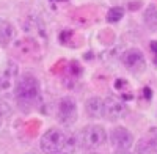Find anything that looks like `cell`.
<instances>
[{
  "label": "cell",
  "mask_w": 157,
  "mask_h": 154,
  "mask_svg": "<svg viewBox=\"0 0 157 154\" xmlns=\"http://www.w3.org/2000/svg\"><path fill=\"white\" fill-rule=\"evenodd\" d=\"M39 94H41V88H39V82L35 75L24 74L17 79L16 88H14V96L19 102V106L32 107L33 104L38 102Z\"/></svg>",
  "instance_id": "cell-1"
},
{
  "label": "cell",
  "mask_w": 157,
  "mask_h": 154,
  "mask_svg": "<svg viewBox=\"0 0 157 154\" xmlns=\"http://www.w3.org/2000/svg\"><path fill=\"white\" fill-rule=\"evenodd\" d=\"M69 138L61 129L54 127V129H49L43 137H41V149L46 154H57L60 151H63L68 146Z\"/></svg>",
  "instance_id": "cell-2"
},
{
  "label": "cell",
  "mask_w": 157,
  "mask_h": 154,
  "mask_svg": "<svg viewBox=\"0 0 157 154\" xmlns=\"http://www.w3.org/2000/svg\"><path fill=\"white\" fill-rule=\"evenodd\" d=\"M78 142L86 149H98L107 142V132L101 126H86L78 134Z\"/></svg>",
  "instance_id": "cell-3"
},
{
  "label": "cell",
  "mask_w": 157,
  "mask_h": 154,
  "mask_svg": "<svg viewBox=\"0 0 157 154\" xmlns=\"http://www.w3.org/2000/svg\"><path fill=\"white\" fill-rule=\"evenodd\" d=\"M57 118L61 124L64 126H71L77 120V104L75 101L69 96H64L58 102V109H57Z\"/></svg>",
  "instance_id": "cell-4"
},
{
  "label": "cell",
  "mask_w": 157,
  "mask_h": 154,
  "mask_svg": "<svg viewBox=\"0 0 157 154\" xmlns=\"http://www.w3.org/2000/svg\"><path fill=\"white\" fill-rule=\"evenodd\" d=\"M127 115V106L123 99H118L115 96H109L104 99V118L109 121H118Z\"/></svg>",
  "instance_id": "cell-5"
},
{
  "label": "cell",
  "mask_w": 157,
  "mask_h": 154,
  "mask_svg": "<svg viewBox=\"0 0 157 154\" xmlns=\"http://www.w3.org/2000/svg\"><path fill=\"white\" fill-rule=\"evenodd\" d=\"M121 61H123L124 68L130 72H134V74H140L146 68L145 55H143L138 49H127L121 55Z\"/></svg>",
  "instance_id": "cell-6"
},
{
  "label": "cell",
  "mask_w": 157,
  "mask_h": 154,
  "mask_svg": "<svg viewBox=\"0 0 157 154\" xmlns=\"http://www.w3.org/2000/svg\"><path fill=\"white\" fill-rule=\"evenodd\" d=\"M110 142L118 151H127L134 143V137L126 127H115L110 134Z\"/></svg>",
  "instance_id": "cell-7"
},
{
  "label": "cell",
  "mask_w": 157,
  "mask_h": 154,
  "mask_svg": "<svg viewBox=\"0 0 157 154\" xmlns=\"http://www.w3.org/2000/svg\"><path fill=\"white\" fill-rule=\"evenodd\" d=\"M14 50H16V54L22 58H33L35 55L39 54V46L33 38H25V40H22V41H17Z\"/></svg>",
  "instance_id": "cell-8"
},
{
  "label": "cell",
  "mask_w": 157,
  "mask_h": 154,
  "mask_svg": "<svg viewBox=\"0 0 157 154\" xmlns=\"http://www.w3.org/2000/svg\"><path fill=\"white\" fill-rule=\"evenodd\" d=\"M16 75H17V66L14 63H8L6 68L0 72V91H3V90H8L14 85L16 82Z\"/></svg>",
  "instance_id": "cell-9"
},
{
  "label": "cell",
  "mask_w": 157,
  "mask_h": 154,
  "mask_svg": "<svg viewBox=\"0 0 157 154\" xmlns=\"http://www.w3.org/2000/svg\"><path fill=\"white\" fill-rule=\"evenodd\" d=\"M85 109L90 118H104V99L98 96L90 98L85 104Z\"/></svg>",
  "instance_id": "cell-10"
},
{
  "label": "cell",
  "mask_w": 157,
  "mask_h": 154,
  "mask_svg": "<svg viewBox=\"0 0 157 154\" xmlns=\"http://www.w3.org/2000/svg\"><path fill=\"white\" fill-rule=\"evenodd\" d=\"M14 38V27L5 19H0V46H8Z\"/></svg>",
  "instance_id": "cell-11"
},
{
  "label": "cell",
  "mask_w": 157,
  "mask_h": 154,
  "mask_svg": "<svg viewBox=\"0 0 157 154\" xmlns=\"http://www.w3.org/2000/svg\"><path fill=\"white\" fill-rule=\"evenodd\" d=\"M145 22H146V25H148L151 30H155V29H157V8H155V6L146 8Z\"/></svg>",
  "instance_id": "cell-12"
},
{
  "label": "cell",
  "mask_w": 157,
  "mask_h": 154,
  "mask_svg": "<svg viewBox=\"0 0 157 154\" xmlns=\"http://www.w3.org/2000/svg\"><path fill=\"white\" fill-rule=\"evenodd\" d=\"M123 16H124V10L120 8V6H113V8H110L109 13H107V22L115 24V22H118V21H121Z\"/></svg>",
  "instance_id": "cell-13"
},
{
  "label": "cell",
  "mask_w": 157,
  "mask_h": 154,
  "mask_svg": "<svg viewBox=\"0 0 157 154\" xmlns=\"http://www.w3.org/2000/svg\"><path fill=\"white\" fill-rule=\"evenodd\" d=\"M137 154H154V151H152L151 145L148 143L146 137L140 138V142L137 143Z\"/></svg>",
  "instance_id": "cell-14"
},
{
  "label": "cell",
  "mask_w": 157,
  "mask_h": 154,
  "mask_svg": "<svg viewBox=\"0 0 157 154\" xmlns=\"http://www.w3.org/2000/svg\"><path fill=\"white\" fill-rule=\"evenodd\" d=\"M145 137H146V140H148V143L151 145L154 154H157V127H152V129H149Z\"/></svg>",
  "instance_id": "cell-15"
},
{
  "label": "cell",
  "mask_w": 157,
  "mask_h": 154,
  "mask_svg": "<svg viewBox=\"0 0 157 154\" xmlns=\"http://www.w3.org/2000/svg\"><path fill=\"white\" fill-rule=\"evenodd\" d=\"M115 88H116L118 91L121 93V96L124 98V93H126V91L129 93V88H130V87H129V83H127L126 80H123V79H118V80L115 82ZM129 94H130V93H129Z\"/></svg>",
  "instance_id": "cell-16"
},
{
  "label": "cell",
  "mask_w": 157,
  "mask_h": 154,
  "mask_svg": "<svg viewBox=\"0 0 157 154\" xmlns=\"http://www.w3.org/2000/svg\"><path fill=\"white\" fill-rule=\"evenodd\" d=\"M151 52L154 55V61H155V65H157V41H152L151 43Z\"/></svg>",
  "instance_id": "cell-17"
},
{
  "label": "cell",
  "mask_w": 157,
  "mask_h": 154,
  "mask_svg": "<svg viewBox=\"0 0 157 154\" xmlns=\"http://www.w3.org/2000/svg\"><path fill=\"white\" fill-rule=\"evenodd\" d=\"M2 123H3V113H2V110H0V126H2Z\"/></svg>",
  "instance_id": "cell-18"
},
{
  "label": "cell",
  "mask_w": 157,
  "mask_h": 154,
  "mask_svg": "<svg viewBox=\"0 0 157 154\" xmlns=\"http://www.w3.org/2000/svg\"><path fill=\"white\" fill-rule=\"evenodd\" d=\"M116 154H130V152H127V151H118Z\"/></svg>",
  "instance_id": "cell-19"
},
{
  "label": "cell",
  "mask_w": 157,
  "mask_h": 154,
  "mask_svg": "<svg viewBox=\"0 0 157 154\" xmlns=\"http://www.w3.org/2000/svg\"><path fill=\"white\" fill-rule=\"evenodd\" d=\"M52 2H64V0H52Z\"/></svg>",
  "instance_id": "cell-20"
},
{
  "label": "cell",
  "mask_w": 157,
  "mask_h": 154,
  "mask_svg": "<svg viewBox=\"0 0 157 154\" xmlns=\"http://www.w3.org/2000/svg\"><path fill=\"white\" fill-rule=\"evenodd\" d=\"M57 154H64V152H57Z\"/></svg>",
  "instance_id": "cell-21"
}]
</instances>
